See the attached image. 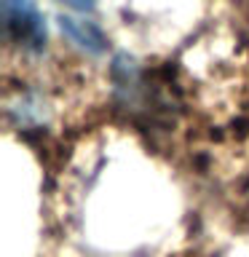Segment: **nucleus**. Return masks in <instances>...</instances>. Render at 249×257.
Masks as SVG:
<instances>
[{"instance_id":"nucleus-1","label":"nucleus","mask_w":249,"mask_h":257,"mask_svg":"<svg viewBox=\"0 0 249 257\" xmlns=\"http://www.w3.org/2000/svg\"><path fill=\"white\" fill-rule=\"evenodd\" d=\"M0 8L8 40L32 51H40L46 46V24L35 0H0Z\"/></svg>"},{"instance_id":"nucleus-2","label":"nucleus","mask_w":249,"mask_h":257,"mask_svg":"<svg viewBox=\"0 0 249 257\" xmlns=\"http://www.w3.org/2000/svg\"><path fill=\"white\" fill-rule=\"evenodd\" d=\"M59 24H62V32H67V35L75 40L80 48H86V51L102 54L104 48H107V40H104L102 30L96 27V24L80 22V19H70V16H62Z\"/></svg>"},{"instance_id":"nucleus-3","label":"nucleus","mask_w":249,"mask_h":257,"mask_svg":"<svg viewBox=\"0 0 249 257\" xmlns=\"http://www.w3.org/2000/svg\"><path fill=\"white\" fill-rule=\"evenodd\" d=\"M64 6H70L72 11H91L96 0H62Z\"/></svg>"}]
</instances>
